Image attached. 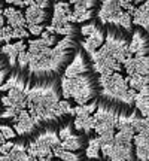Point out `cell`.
Wrapping results in <instances>:
<instances>
[{"instance_id":"9","label":"cell","mask_w":149,"mask_h":161,"mask_svg":"<svg viewBox=\"0 0 149 161\" xmlns=\"http://www.w3.org/2000/svg\"><path fill=\"white\" fill-rule=\"evenodd\" d=\"M6 17H8V21H9V24H11L12 27H21V25H24V17L19 14L18 11H15L14 8H8L5 11Z\"/></svg>"},{"instance_id":"2","label":"cell","mask_w":149,"mask_h":161,"mask_svg":"<svg viewBox=\"0 0 149 161\" xmlns=\"http://www.w3.org/2000/svg\"><path fill=\"white\" fill-rule=\"evenodd\" d=\"M136 37L139 39V46L134 58V88L139 91L137 108L142 114V119L136 121L139 124L140 140L149 146V33L143 27H134Z\"/></svg>"},{"instance_id":"5","label":"cell","mask_w":149,"mask_h":161,"mask_svg":"<svg viewBox=\"0 0 149 161\" xmlns=\"http://www.w3.org/2000/svg\"><path fill=\"white\" fill-rule=\"evenodd\" d=\"M92 106H96L97 109L103 110L109 115L118 116V118H134L136 116V121L142 119V114L140 110L134 106V104L125 103L119 98H113V97H108V96H98L94 102H92Z\"/></svg>"},{"instance_id":"6","label":"cell","mask_w":149,"mask_h":161,"mask_svg":"<svg viewBox=\"0 0 149 161\" xmlns=\"http://www.w3.org/2000/svg\"><path fill=\"white\" fill-rule=\"evenodd\" d=\"M74 6V17L78 18H94L102 6V0H69Z\"/></svg>"},{"instance_id":"8","label":"cell","mask_w":149,"mask_h":161,"mask_svg":"<svg viewBox=\"0 0 149 161\" xmlns=\"http://www.w3.org/2000/svg\"><path fill=\"white\" fill-rule=\"evenodd\" d=\"M25 19L30 24H40L46 19V12L37 3H31L29 6V9L25 11Z\"/></svg>"},{"instance_id":"4","label":"cell","mask_w":149,"mask_h":161,"mask_svg":"<svg viewBox=\"0 0 149 161\" xmlns=\"http://www.w3.org/2000/svg\"><path fill=\"white\" fill-rule=\"evenodd\" d=\"M69 134L64 136V142L58 145L55 149V155L63 160H86L85 149L88 146V139L84 133L78 131L73 124L67 125Z\"/></svg>"},{"instance_id":"7","label":"cell","mask_w":149,"mask_h":161,"mask_svg":"<svg viewBox=\"0 0 149 161\" xmlns=\"http://www.w3.org/2000/svg\"><path fill=\"white\" fill-rule=\"evenodd\" d=\"M136 8L134 21L149 33V0H130Z\"/></svg>"},{"instance_id":"10","label":"cell","mask_w":149,"mask_h":161,"mask_svg":"<svg viewBox=\"0 0 149 161\" xmlns=\"http://www.w3.org/2000/svg\"><path fill=\"white\" fill-rule=\"evenodd\" d=\"M11 64H9V60H2V57H0V85L5 82L6 76L9 75V67Z\"/></svg>"},{"instance_id":"1","label":"cell","mask_w":149,"mask_h":161,"mask_svg":"<svg viewBox=\"0 0 149 161\" xmlns=\"http://www.w3.org/2000/svg\"><path fill=\"white\" fill-rule=\"evenodd\" d=\"M64 30V37L54 48H45L30 43L27 52V67L19 69L18 75L27 88L49 86L61 82L63 76L76 60L80 51L82 29L78 24H69Z\"/></svg>"},{"instance_id":"11","label":"cell","mask_w":149,"mask_h":161,"mask_svg":"<svg viewBox=\"0 0 149 161\" xmlns=\"http://www.w3.org/2000/svg\"><path fill=\"white\" fill-rule=\"evenodd\" d=\"M0 131H2V134L5 136V139H15V133H14V130H12L11 127L0 125Z\"/></svg>"},{"instance_id":"12","label":"cell","mask_w":149,"mask_h":161,"mask_svg":"<svg viewBox=\"0 0 149 161\" xmlns=\"http://www.w3.org/2000/svg\"><path fill=\"white\" fill-rule=\"evenodd\" d=\"M36 3H37L40 8H48V5H49V0H36Z\"/></svg>"},{"instance_id":"3","label":"cell","mask_w":149,"mask_h":161,"mask_svg":"<svg viewBox=\"0 0 149 161\" xmlns=\"http://www.w3.org/2000/svg\"><path fill=\"white\" fill-rule=\"evenodd\" d=\"M79 55L82 60V67L76 70L73 75H69V79L66 82L61 79L63 96L72 97L79 104H92V102L102 94L100 78L92 70L91 58L82 48Z\"/></svg>"}]
</instances>
